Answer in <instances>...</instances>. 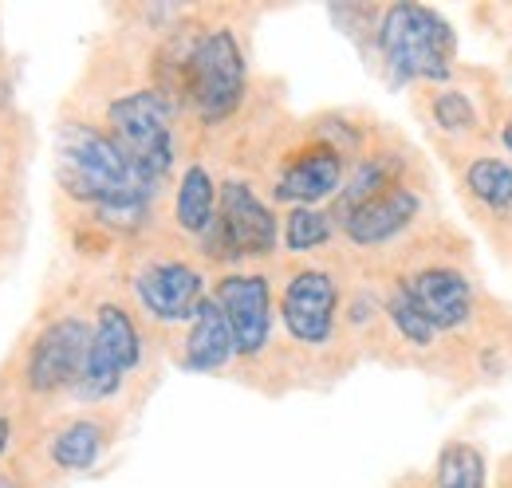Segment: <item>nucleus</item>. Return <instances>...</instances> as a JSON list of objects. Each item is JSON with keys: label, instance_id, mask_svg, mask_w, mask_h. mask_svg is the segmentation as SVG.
Returning a JSON list of instances; mask_svg holds the SVG:
<instances>
[{"label": "nucleus", "instance_id": "obj_1", "mask_svg": "<svg viewBox=\"0 0 512 488\" xmlns=\"http://www.w3.org/2000/svg\"><path fill=\"white\" fill-rule=\"evenodd\" d=\"M56 178L67 197L91 205L103 225L111 229H142L150 205H154V185L142 182L127 162V154L115 146L111 134L71 122L56 138Z\"/></svg>", "mask_w": 512, "mask_h": 488}, {"label": "nucleus", "instance_id": "obj_2", "mask_svg": "<svg viewBox=\"0 0 512 488\" xmlns=\"http://www.w3.org/2000/svg\"><path fill=\"white\" fill-rule=\"evenodd\" d=\"M379 52L390 71V83H442L453 71L457 36L446 16L426 4H390L379 24Z\"/></svg>", "mask_w": 512, "mask_h": 488}, {"label": "nucleus", "instance_id": "obj_3", "mask_svg": "<svg viewBox=\"0 0 512 488\" xmlns=\"http://www.w3.org/2000/svg\"><path fill=\"white\" fill-rule=\"evenodd\" d=\"M170 99L158 91H130L123 99H115L107 107V122H111V138L115 146L127 154L134 174L154 189L174 166V130H170Z\"/></svg>", "mask_w": 512, "mask_h": 488}, {"label": "nucleus", "instance_id": "obj_4", "mask_svg": "<svg viewBox=\"0 0 512 488\" xmlns=\"http://www.w3.org/2000/svg\"><path fill=\"white\" fill-rule=\"evenodd\" d=\"M249 87V67L237 36L229 28L205 32L186 56V95L205 122L229 119Z\"/></svg>", "mask_w": 512, "mask_h": 488}, {"label": "nucleus", "instance_id": "obj_5", "mask_svg": "<svg viewBox=\"0 0 512 488\" xmlns=\"http://www.w3.org/2000/svg\"><path fill=\"white\" fill-rule=\"evenodd\" d=\"M213 260H249L268 256L280 241V221L276 213L253 193V185L225 182L217 189V217L209 233L201 237Z\"/></svg>", "mask_w": 512, "mask_h": 488}, {"label": "nucleus", "instance_id": "obj_6", "mask_svg": "<svg viewBox=\"0 0 512 488\" xmlns=\"http://www.w3.org/2000/svg\"><path fill=\"white\" fill-rule=\"evenodd\" d=\"M138 359H142V339H138L134 319L119 304H103L91 323V351L75 382V394L83 402H103L119 394L123 378L138 366Z\"/></svg>", "mask_w": 512, "mask_h": 488}, {"label": "nucleus", "instance_id": "obj_7", "mask_svg": "<svg viewBox=\"0 0 512 488\" xmlns=\"http://www.w3.org/2000/svg\"><path fill=\"white\" fill-rule=\"evenodd\" d=\"M91 351V323L79 315H64L56 323H48L32 351H28V386L36 394H56V390H75L83 363Z\"/></svg>", "mask_w": 512, "mask_h": 488}, {"label": "nucleus", "instance_id": "obj_8", "mask_svg": "<svg viewBox=\"0 0 512 488\" xmlns=\"http://www.w3.org/2000/svg\"><path fill=\"white\" fill-rule=\"evenodd\" d=\"M217 307L233 331V347L237 355L256 359L264 347H268V335H272V292H268V280L264 276H225L217 284Z\"/></svg>", "mask_w": 512, "mask_h": 488}, {"label": "nucleus", "instance_id": "obj_9", "mask_svg": "<svg viewBox=\"0 0 512 488\" xmlns=\"http://www.w3.org/2000/svg\"><path fill=\"white\" fill-rule=\"evenodd\" d=\"M134 296L158 323H190L197 307L205 304V280L182 260H154L138 268Z\"/></svg>", "mask_w": 512, "mask_h": 488}, {"label": "nucleus", "instance_id": "obj_10", "mask_svg": "<svg viewBox=\"0 0 512 488\" xmlns=\"http://www.w3.org/2000/svg\"><path fill=\"white\" fill-rule=\"evenodd\" d=\"M335 307H339V288L320 268H304L288 280L284 300H280V319L292 339L320 347L335 331Z\"/></svg>", "mask_w": 512, "mask_h": 488}, {"label": "nucleus", "instance_id": "obj_11", "mask_svg": "<svg viewBox=\"0 0 512 488\" xmlns=\"http://www.w3.org/2000/svg\"><path fill=\"white\" fill-rule=\"evenodd\" d=\"M343 178H347V162H343V154L335 150V146H327V142H316V146H308V150H300L288 166H284V174L276 178V201H288V205H304V209H316L320 201L327 197H335L339 189H343Z\"/></svg>", "mask_w": 512, "mask_h": 488}, {"label": "nucleus", "instance_id": "obj_12", "mask_svg": "<svg viewBox=\"0 0 512 488\" xmlns=\"http://www.w3.org/2000/svg\"><path fill=\"white\" fill-rule=\"evenodd\" d=\"M402 288L410 292V300L418 304V311L430 319L438 335L465 327L473 315V284L457 268H422Z\"/></svg>", "mask_w": 512, "mask_h": 488}, {"label": "nucleus", "instance_id": "obj_13", "mask_svg": "<svg viewBox=\"0 0 512 488\" xmlns=\"http://www.w3.org/2000/svg\"><path fill=\"white\" fill-rule=\"evenodd\" d=\"M414 217H418V193L406 189V185H390L379 197L343 213L339 225L355 244H386L390 237H398Z\"/></svg>", "mask_w": 512, "mask_h": 488}, {"label": "nucleus", "instance_id": "obj_14", "mask_svg": "<svg viewBox=\"0 0 512 488\" xmlns=\"http://www.w3.org/2000/svg\"><path fill=\"white\" fill-rule=\"evenodd\" d=\"M237 355L233 347V331L221 315L217 300L205 296V304L197 307V315L190 319V335H186V355H182V366L186 370H197V374H213Z\"/></svg>", "mask_w": 512, "mask_h": 488}, {"label": "nucleus", "instance_id": "obj_15", "mask_svg": "<svg viewBox=\"0 0 512 488\" xmlns=\"http://www.w3.org/2000/svg\"><path fill=\"white\" fill-rule=\"evenodd\" d=\"M174 217L178 225L193 233V237H205L213 217H217V185L209 178L205 166H190L178 182V197H174Z\"/></svg>", "mask_w": 512, "mask_h": 488}, {"label": "nucleus", "instance_id": "obj_16", "mask_svg": "<svg viewBox=\"0 0 512 488\" xmlns=\"http://www.w3.org/2000/svg\"><path fill=\"white\" fill-rule=\"evenodd\" d=\"M103 449H107V433H103L99 422H87V418L67 422L52 437V461L67 473H87L103 457Z\"/></svg>", "mask_w": 512, "mask_h": 488}, {"label": "nucleus", "instance_id": "obj_17", "mask_svg": "<svg viewBox=\"0 0 512 488\" xmlns=\"http://www.w3.org/2000/svg\"><path fill=\"white\" fill-rule=\"evenodd\" d=\"M398 174H402V162H398V158H390V154H379V158H367V162H359V170H355V174L343 182V189H339V205H335V217L351 213L355 205H363V201L379 197L383 189L398 185Z\"/></svg>", "mask_w": 512, "mask_h": 488}, {"label": "nucleus", "instance_id": "obj_18", "mask_svg": "<svg viewBox=\"0 0 512 488\" xmlns=\"http://www.w3.org/2000/svg\"><path fill=\"white\" fill-rule=\"evenodd\" d=\"M465 185L469 193L493 209V213H509L512 209V166L501 158H473L465 170Z\"/></svg>", "mask_w": 512, "mask_h": 488}, {"label": "nucleus", "instance_id": "obj_19", "mask_svg": "<svg viewBox=\"0 0 512 488\" xmlns=\"http://www.w3.org/2000/svg\"><path fill=\"white\" fill-rule=\"evenodd\" d=\"M438 488H485V457L469 441H449L438 457Z\"/></svg>", "mask_w": 512, "mask_h": 488}, {"label": "nucleus", "instance_id": "obj_20", "mask_svg": "<svg viewBox=\"0 0 512 488\" xmlns=\"http://www.w3.org/2000/svg\"><path fill=\"white\" fill-rule=\"evenodd\" d=\"M284 229V244L292 248V252H308V248H320V244L331 241V233H335V221L323 213V209H292L288 213V221L280 225Z\"/></svg>", "mask_w": 512, "mask_h": 488}, {"label": "nucleus", "instance_id": "obj_21", "mask_svg": "<svg viewBox=\"0 0 512 488\" xmlns=\"http://www.w3.org/2000/svg\"><path fill=\"white\" fill-rule=\"evenodd\" d=\"M386 315H390V323H394V331L406 339V343H414V347H430L434 343V327H430V319L418 311V304L410 300V292L398 284L394 288V296L386 300Z\"/></svg>", "mask_w": 512, "mask_h": 488}, {"label": "nucleus", "instance_id": "obj_22", "mask_svg": "<svg viewBox=\"0 0 512 488\" xmlns=\"http://www.w3.org/2000/svg\"><path fill=\"white\" fill-rule=\"evenodd\" d=\"M434 122L449 130V134H469L477 126V111H473V99L465 91H442L434 99Z\"/></svg>", "mask_w": 512, "mask_h": 488}, {"label": "nucleus", "instance_id": "obj_23", "mask_svg": "<svg viewBox=\"0 0 512 488\" xmlns=\"http://www.w3.org/2000/svg\"><path fill=\"white\" fill-rule=\"evenodd\" d=\"M8 433H12V429H8V418H0V453H4V445H8Z\"/></svg>", "mask_w": 512, "mask_h": 488}, {"label": "nucleus", "instance_id": "obj_24", "mask_svg": "<svg viewBox=\"0 0 512 488\" xmlns=\"http://www.w3.org/2000/svg\"><path fill=\"white\" fill-rule=\"evenodd\" d=\"M505 146H509V154H512V115L505 119Z\"/></svg>", "mask_w": 512, "mask_h": 488}, {"label": "nucleus", "instance_id": "obj_25", "mask_svg": "<svg viewBox=\"0 0 512 488\" xmlns=\"http://www.w3.org/2000/svg\"><path fill=\"white\" fill-rule=\"evenodd\" d=\"M0 488H12V485H8V481H4V477H0Z\"/></svg>", "mask_w": 512, "mask_h": 488}]
</instances>
